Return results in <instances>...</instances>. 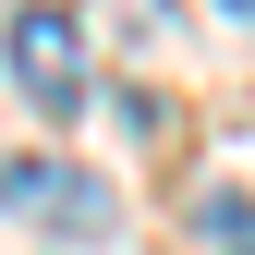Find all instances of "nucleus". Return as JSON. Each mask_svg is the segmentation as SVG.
<instances>
[{
    "mask_svg": "<svg viewBox=\"0 0 255 255\" xmlns=\"http://www.w3.org/2000/svg\"><path fill=\"white\" fill-rule=\"evenodd\" d=\"M0 61H12V85H24L49 122H73V110H85V24L61 12V0H24V12L0 24Z\"/></svg>",
    "mask_w": 255,
    "mask_h": 255,
    "instance_id": "1",
    "label": "nucleus"
},
{
    "mask_svg": "<svg viewBox=\"0 0 255 255\" xmlns=\"http://www.w3.org/2000/svg\"><path fill=\"white\" fill-rule=\"evenodd\" d=\"M0 219H49V231H122V195L73 158H0Z\"/></svg>",
    "mask_w": 255,
    "mask_h": 255,
    "instance_id": "2",
    "label": "nucleus"
}]
</instances>
